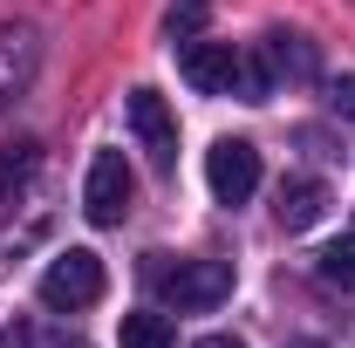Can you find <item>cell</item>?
I'll list each match as a JSON object with an SVG mask.
<instances>
[{"instance_id": "obj_8", "label": "cell", "mask_w": 355, "mask_h": 348, "mask_svg": "<svg viewBox=\"0 0 355 348\" xmlns=\"http://www.w3.org/2000/svg\"><path fill=\"white\" fill-rule=\"evenodd\" d=\"M314 273H321L328 287H342V294H355V232H342V239H328V246L314 253Z\"/></svg>"}, {"instance_id": "obj_15", "label": "cell", "mask_w": 355, "mask_h": 348, "mask_svg": "<svg viewBox=\"0 0 355 348\" xmlns=\"http://www.w3.org/2000/svg\"><path fill=\"white\" fill-rule=\"evenodd\" d=\"M0 348H35V328H28V321H14V328L0 335Z\"/></svg>"}, {"instance_id": "obj_5", "label": "cell", "mask_w": 355, "mask_h": 348, "mask_svg": "<svg viewBox=\"0 0 355 348\" xmlns=\"http://www.w3.org/2000/svg\"><path fill=\"white\" fill-rule=\"evenodd\" d=\"M130 191H137V177H130V164H123V150H103V157L89 164L83 212L96 218V225H123V218H130Z\"/></svg>"}, {"instance_id": "obj_11", "label": "cell", "mask_w": 355, "mask_h": 348, "mask_svg": "<svg viewBox=\"0 0 355 348\" xmlns=\"http://www.w3.org/2000/svg\"><path fill=\"white\" fill-rule=\"evenodd\" d=\"M28 69H35V48L21 42V35H0V103L28 82Z\"/></svg>"}, {"instance_id": "obj_3", "label": "cell", "mask_w": 355, "mask_h": 348, "mask_svg": "<svg viewBox=\"0 0 355 348\" xmlns=\"http://www.w3.org/2000/svg\"><path fill=\"white\" fill-rule=\"evenodd\" d=\"M42 301L48 307H89V301H103V260L89 253V246H69V253H55L42 273Z\"/></svg>"}, {"instance_id": "obj_4", "label": "cell", "mask_w": 355, "mask_h": 348, "mask_svg": "<svg viewBox=\"0 0 355 348\" xmlns=\"http://www.w3.org/2000/svg\"><path fill=\"white\" fill-rule=\"evenodd\" d=\"M239 69H246V55L232 42H184L178 48V76L198 96H239Z\"/></svg>"}, {"instance_id": "obj_14", "label": "cell", "mask_w": 355, "mask_h": 348, "mask_svg": "<svg viewBox=\"0 0 355 348\" xmlns=\"http://www.w3.org/2000/svg\"><path fill=\"white\" fill-rule=\"evenodd\" d=\"M328 103H335V110H342V116L355 123V76H342V82L328 89Z\"/></svg>"}, {"instance_id": "obj_9", "label": "cell", "mask_w": 355, "mask_h": 348, "mask_svg": "<svg viewBox=\"0 0 355 348\" xmlns=\"http://www.w3.org/2000/svg\"><path fill=\"white\" fill-rule=\"evenodd\" d=\"M266 69L273 76H314V48L301 35H266Z\"/></svg>"}, {"instance_id": "obj_1", "label": "cell", "mask_w": 355, "mask_h": 348, "mask_svg": "<svg viewBox=\"0 0 355 348\" xmlns=\"http://www.w3.org/2000/svg\"><path fill=\"white\" fill-rule=\"evenodd\" d=\"M144 280H150V294H157L164 307H178V314L219 307L225 294H232V266H225V260H178L171 266V253H150Z\"/></svg>"}, {"instance_id": "obj_13", "label": "cell", "mask_w": 355, "mask_h": 348, "mask_svg": "<svg viewBox=\"0 0 355 348\" xmlns=\"http://www.w3.org/2000/svg\"><path fill=\"white\" fill-rule=\"evenodd\" d=\"M205 14H212V0H171V14H164V28H171V42H198V28H205Z\"/></svg>"}, {"instance_id": "obj_18", "label": "cell", "mask_w": 355, "mask_h": 348, "mask_svg": "<svg viewBox=\"0 0 355 348\" xmlns=\"http://www.w3.org/2000/svg\"><path fill=\"white\" fill-rule=\"evenodd\" d=\"M76 348H83V342H76Z\"/></svg>"}, {"instance_id": "obj_2", "label": "cell", "mask_w": 355, "mask_h": 348, "mask_svg": "<svg viewBox=\"0 0 355 348\" xmlns=\"http://www.w3.org/2000/svg\"><path fill=\"white\" fill-rule=\"evenodd\" d=\"M205 184H212V198H219L225 212L246 205V198L260 191V150H253L246 137H219V143L205 150Z\"/></svg>"}, {"instance_id": "obj_16", "label": "cell", "mask_w": 355, "mask_h": 348, "mask_svg": "<svg viewBox=\"0 0 355 348\" xmlns=\"http://www.w3.org/2000/svg\"><path fill=\"white\" fill-rule=\"evenodd\" d=\"M191 348H246V342H232V335H205V342H191Z\"/></svg>"}, {"instance_id": "obj_12", "label": "cell", "mask_w": 355, "mask_h": 348, "mask_svg": "<svg viewBox=\"0 0 355 348\" xmlns=\"http://www.w3.org/2000/svg\"><path fill=\"white\" fill-rule=\"evenodd\" d=\"M123 348H171V321L164 314H123Z\"/></svg>"}, {"instance_id": "obj_6", "label": "cell", "mask_w": 355, "mask_h": 348, "mask_svg": "<svg viewBox=\"0 0 355 348\" xmlns=\"http://www.w3.org/2000/svg\"><path fill=\"white\" fill-rule=\"evenodd\" d=\"M130 130H137V143L150 150L157 171L178 164V116H171V103H164L157 89H130Z\"/></svg>"}, {"instance_id": "obj_17", "label": "cell", "mask_w": 355, "mask_h": 348, "mask_svg": "<svg viewBox=\"0 0 355 348\" xmlns=\"http://www.w3.org/2000/svg\"><path fill=\"white\" fill-rule=\"evenodd\" d=\"M287 348H321V342H287Z\"/></svg>"}, {"instance_id": "obj_10", "label": "cell", "mask_w": 355, "mask_h": 348, "mask_svg": "<svg viewBox=\"0 0 355 348\" xmlns=\"http://www.w3.org/2000/svg\"><path fill=\"white\" fill-rule=\"evenodd\" d=\"M35 164H42V150H35V143H14V150L0 157V212L21 198V184L35 177Z\"/></svg>"}, {"instance_id": "obj_7", "label": "cell", "mask_w": 355, "mask_h": 348, "mask_svg": "<svg viewBox=\"0 0 355 348\" xmlns=\"http://www.w3.org/2000/svg\"><path fill=\"white\" fill-rule=\"evenodd\" d=\"M273 212H280L287 232H308L314 218L328 212V184H321V177H287V184H280V198H273Z\"/></svg>"}]
</instances>
